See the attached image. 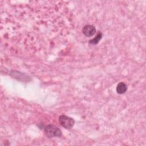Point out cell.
Wrapping results in <instances>:
<instances>
[{
	"label": "cell",
	"instance_id": "cell-1",
	"mask_svg": "<svg viewBox=\"0 0 146 146\" xmlns=\"http://www.w3.org/2000/svg\"><path fill=\"white\" fill-rule=\"evenodd\" d=\"M46 135L48 137H59L62 135L60 129L56 125L52 124L47 125L44 128Z\"/></svg>",
	"mask_w": 146,
	"mask_h": 146
},
{
	"label": "cell",
	"instance_id": "cell-2",
	"mask_svg": "<svg viewBox=\"0 0 146 146\" xmlns=\"http://www.w3.org/2000/svg\"><path fill=\"white\" fill-rule=\"evenodd\" d=\"M59 121L60 125L66 129L71 128L74 125V120L66 115H62L59 117Z\"/></svg>",
	"mask_w": 146,
	"mask_h": 146
},
{
	"label": "cell",
	"instance_id": "cell-3",
	"mask_svg": "<svg viewBox=\"0 0 146 146\" xmlns=\"http://www.w3.org/2000/svg\"><path fill=\"white\" fill-rule=\"evenodd\" d=\"M82 32L83 34L88 37L93 36L96 33V29L95 26L91 25H87L83 27Z\"/></svg>",
	"mask_w": 146,
	"mask_h": 146
},
{
	"label": "cell",
	"instance_id": "cell-4",
	"mask_svg": "<svg viewBox=\"0 0 146 146\" xmlns=\"http://www.w3.org/2000/svg\"><path fill=\"white\" fill-rule=\"evenodd\" d=\"M127 90V86L123 82H120L117 85L116 92L119 94H123L125 93L126 92Z\"/></svg>",
	"mask_w": 146,
	"mask_h": 146
},
{
	"label": "cell",
	"instance_id": "cell-5",
	"mask_svg": "<svg viewBox=\"0 0 146 146\" xmlns=\"http://www.w3.org/2000/svg\"><path fill=\"white\" fill-rule=\"evenodd\" d=\"M102 34L101 33H99L94 38H93L92 39L90 40L89 43L91 44H96L97 43H99V40L101 39L102 38Z\"/></svg>",
	"mask_w": 146,
	"mask_h": 146
}]
</instances>
